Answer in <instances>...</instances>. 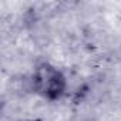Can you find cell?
I'll use <instances>...</instances> for the list:
<instances>
[{
    "label": "cell",
    "instance_id": "obj_1",
    "mask_svg": "<svg viewBox=\"0 0 121 121\" xmlns=\"http://www.w3.org/2000/svg\"><path fill=\"white\" fill-rule=\"evenodd\" d=\"M33 91L43 100L57 101L67 90V78L61 70L51 63H40L34 67L31 76Z\"/></svg>",
    "mask_w": 121,
    "mask_h": 121
}]
</instances>
